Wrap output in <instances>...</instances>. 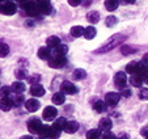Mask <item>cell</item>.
I'll use <instances>...</instances> for the list:
<instances>
[{
    "label": "cell",
    "mask_w": 148,
    "mask_h": 139,
    "mask_svg": "<svg viewBox=\"0 0 148 139\" xmlns=\"http://www.w3.org/2000/svg\"><path fill=\"white\" fill-rule=\"evenodd\" d=\"M126 39V36L125 34H114L106 43H103L97 51L96 54H103V53H108V51L113 50L114 47H117L118 45H121V42H123Z\"/></svg>",
    "instance_id": "obj_1"
},
{
    "label": "cell",
    "mask_w": 148,
    "mask_h": 139,
    "mask_svg": "<svg viewBox=\"0 0 148 139\" xmlns=\"http://www.w3.org/2000/svg\"><path fill=\"white\" fill-rule=\"evenodd\" d=\"M23 8H24V11L26 12V14H28L29 17L38 16V14L41 13V11H39V6H38L37 1H26V3L23 4Z\"/></svg>",
    "instance_id": "obj_2"
},
{
    "label": "cell",
    "mask_w": 148,
    "mask_h": 139,
    "mask_svg": "<svg viewBox=\"0 0 148 139\" xmlns=\"http://www.w3.org/2000/svg\"><path fill=\"white\" fill-rule=\"evenodd\" d=\"M39 135L42 138H50V139H56L60 136V131L55 130L53 126H47V125H43L41 129V133Z\"/></svg>",
    "instance_id": "obj_3"
},
{
    "label": "cell",
    "mask_w": 148,
    "mask_h": 139,
    "mask_svg": "<svg viewBox=\"0 0 148 139\" xmlns=\"http://www.w3.org/2000/svg\"><path fill=\"white\" fill-rule=\"evenodd\" d=\"M42 126L43 125H42L41 120L37 118V117H33V118H30V120L28 121V129H29V131H30L32 134H39L41 133Z\"/></svg>",
    "instance_id": "obj_4"
},
{
    "label": "cell",
    "mask_w": 148,
    "mask_h": 139,
    "mask_svg": "<svg viewBox=\"0 0 148 139\" xmlns=\"http://www.w3.org/2000/svg\"><path fill=\"white\" fill-rule=\"evenodd\" d=\"M60 91L64 93V95H75V93H77V87L73 83H71V81L66 80L62 83L60 85Z\"/></svg>",
    "instance_id": "obj_5"
},
{
    "label": "cell",
    "mask_w": 148,
    "mask_h": 139,
    "mask_svg": "<svg viewBox=\"0 0 148 139\" xmlns=\"http://www.w3.org/2000/svg\"><path fill=\"white\" fill-rule=\"evenodd\" d=\"M121 100V93H117V92H110V93H106L105 96V103H106L108 106H115Z\"/></svg>",
    "instance_id": "obj_6"
},
{
    "label": "cell",
    "mask_w": 148,
    "mask_h": 139,
    "mask_svg": "<svg viewBox=\"0 0 148 139\" xmlns=\"http://www.w3.org/2000/svg\"><path fill=\"white\" fill-rule=\"evenodd\" d=\"M1 13L3 14H7V16H12V14L16 13L17 11V7L14 3H12V1H5V3L1 4Z\"/></svg>",
    "instance_id": "obj_7"
},
{
    "label": "cell",
    "mask_w": 148,
    "mask_h": 139,
    "mask_svg": "<svg viewBox=\"0 0 148 139\" xmlns=\"http://www.w3.org/2000/svg\"><path fill=\"white\" fill-rule=\"evenodd\" d=\"M67 59L66 56H53L51 59H49V66L53 68H60V67L66 66Z\"/></svg>",
    "instance_id": "obj_8"
},
{
    "label": "cell",
    "mask_w": 148,
    "mask_h": 139,
    "mask_svg": "<svg viewBox=\"0 0 148 139\" xmlns=\"http://www.w3.org/2000/svg\"><path fill=\"white\" fill-rule=\"evenodd\" d=\"M114 84H115V87H118V88H123V87L127 84V76H126V72L119 71V72L115 74L114 75Z\"/></svg>",
    "instance_id": "obj_9"
},
{
    "label": "cell",
    "mask_w": 148,
    "mask_h": 139,
    "mask_svg": "<svg viewBox=\"0 0 148 139\" xmlns=\"http://www.w3.org/2000/svg\"><path fill=\"white\" fill-rule=\"evenodd\" d=\"M56 114H58V110L54 106H47V108H45L43 113H42V117L46 121H53L56 117Z\"/></svg>",
    "instance_id": "obj_10"
},
{
    "label": "cell",
    "mask_w": 148,
    "mask_h": 139,
    "mask_svg": "<svg viewBox=\"0 0 148 139\" xmlns=\"http://www.w3.org/2000/svg\"><path fill=\"white\" fill-rule=\"evenodd\" d=\"M25 108L28 111H37L39 109V106H41V103H39L37 98H29V100L25 101Z\"/></svg>",
    "instance_id": "obj_11"
},
{
    "label": "cell",
    "mask_w": 148,
    "mask_h": 139,
    "mask_svg": "<svg viewBox=\"0 0 148 139\" xmlns=\"http://www.w3.org/2000/svg\"><path fill=\"white\" fill-rule=\"evenodd\" d=\"M37 3L39 6V11L43 14H49L51 12V4L50 0H37Z\"/></svg>",
    "instance_id": "obj_12"
},
{
    "label": "cell",
    "mask_w": 148,
    "mask_h": 139,
    "mask_svg": "<svg viewBox=\"0 0 148 139\" xmlns=\"http://www.w3.org/2000/svg\"><path fill=\"white\" fill-rule=\"evenodd\" d=\"M13 105H14L13 98H11L9 96H7V97H1V101H0V108H1V110L3 111L11 110V108Z\"/></svg>",
    "instance_id": "obj_13"
},
{
    "label": "cell",
    "mask_w": 148,
    "mask_h": 139,
    "mask_svg": "<svg viewBox=\"0 0 148 139\" xmlns=\"http://www.w3.org/2000/svg\"><path fill=\"white\" fill-rule=\"evenodd\" d=\"M113 127V122L110 118H101L98 122V129L101 131H110V129Z\"/></svg>",
    "instance_id": "obj_14"
},
{
    "label": "cell",
    "mask_w": 148,
    "mask_h": 139,
    "mask_svg": "<svg viewBox=\"0 0 148 139\" xmlns=\"http://www.w3.org/2000/svg\"><path fill=\"white\" fill-rule=\"evenodd\" d=\"M30 95L34 96V97H42L45 95V88L39 84H34V85L30 87Z\"/></svg>",
    "instance_id": "obj_15"
},
{
    "label": "cell",
    "mask_w": 148,
    "mask_h": 139,
    "mask_svg": "<svg viewBox=\"0 0 148 139\" xmlns=\"http://www.w3.org/2000/svg\"><path fill=\"white\" fill-rule=\"evenodd\" d=\"M135 75L138 76H142V78H147L148 76V67L144 62H138V66H136V74Z\"/></svg>",
    "instance_id": "obj_16"
},
{
    "label": "cell",
    "mask_w": 148,
    "mask_h": 139,
    "mask_svg": "<svg viewBox=\"0 0 148 139\" xmlns=\"http://www.w3.org/2000/svg\"><path fill=\"white\" fill-rule=\"evenodd\" d=\"M68 53V47L66 45H59L58 47H55L53 50L54 56H66V54Z\"/></svg>",
    "instance_id": "obj_17"
},
{
    "label": "cell",
    "mask_w": 148,
    "mask_h": 139,
    "mask_svg": "<svg viewBox=\"0 0 148 139\" xmlns=\"http://www.w3.org/2000/svg\"><path fill=\"white\" fill-rule=\"evenodd\" d=\"M67 122H68V121L66 120L64 117H60V118H58V120L53 123V127L55 129V130H58V131H62V130H64V129H66Z\"/></svg>",
    "instance_id": "obj_18"
},
{
    "label": "cell",
    "mask_w": 148,
    "mask_h": 139,
    "mask_svg": "<svg viewBox=\"0 0 148 139\" xmlns=\"http://www.w3.org/2000/svg\"><path fill=\"white\" fill-rule=\"evenodd\" d=\"M51 101H53V104H55V105H63L64 101H66L64 100V93H63V92H56V93H54Z\"/></svg>",
    "instance_id": "obj_19"
},
{
    "label": "cell",
    "mask_w": 148,
    "mask_h": 139,
    "mask_svg": "<svg viewBox=\"0 0 148 139\" xmlns=\"http://www.w3.org/2000/svg\"><path fill=\"white\" fill-rule=\"evenodd\" d=\"M46 43H47V47H51V49H55V47H58L59 45H62L60 43V38L56 37V36L49 37V38L46 39Z\"/></svg>",
    "instance_id": "obj_20"
},
{
    "label": "cell",
    "mask_w": 148,
    "mask_h": 139,
    "mask_svg": "<svg viewBox=\"0 0 148 139\" xmlns=\"http://www.w3.org/2000/svg\"><path fill=\"white\" fill-rule=\"evenodd\" d=\"M51 47H41L38 50V56L42 61H47V59H51Z\"/></svg>",
    "instance_id": "obj_21"
},
{
    "label": "cell",
    "mask_w": 148,
    "mask_h": 139,
    "mask_svg": "<svg viewBox=\"0 0 148 139\" xmlns=\"http://www.w3.org/2000/svg\"><path fill=\"white\" fill-rule=\"evenodd\" d=\"M77 130H79V123L76 121H68L64 129V131L68 134H75Z\"/></svg>",
    "instance_id": "obj_22"
},
{
    "label": "cell",
    "mask_w": 148,
    "mask_h": 139,
    "mask_svg": "<svg viewBox=\"0 0 148 139\" xmlns=\"http://www.w3.org/2000/svg\"><path fill=\"white\" fill-rule=\"evenodd\" d=\"M118 6H119V0H105V8L110 12L115 11Z\"/></svg>",
    "instance_id": "obj_23"
},
{
    "label": "cell",
    "mask_w": 148,
    "mask_h": 139,
    "mask_svg": "<svg viewBox=\"0 0 148 139\" xmlns=\"http://www.w3.org/2000/svg\"><path fill=\"white\" fill-rule=\"evenodd\" d=\"M84 30H85V28H83V26H80V25L72 26V28H71V36L75 37V38H79L80 36H84Z\"/></svg>",
    "instance_id": "obj_24"
},
{
    "label": "cell",
    "mask_w": 148,
    "mask_h": 139,
    "mask_svg": "<svg viewBox=\"0 0 148 139\" xmlns=\"http://www.w3.org/2000/svg\"><path fill=\"white\" fill-rule=\"evenodd\" d=\"M87 19L90 24H97V22L100 21V12H97V11L89 12V13L87 14Z\"/></svg>",
    "instance_id": "obj_25"
},
{
    "label": "cell",
    "mask_w": 148,
    "mask_h": 139,
    "mask_svg": "<svg viewBox=\"0 0 148 139\" xmlns=\"http://www.w3.org/2000/svg\"><path fill=\"white\" fill-rule=\"evenodd\" d=\"M11 88H12V91L16 92V93H23V92L25 91V84H24L23 81H14Z\"/></svg>",
    "instance_id": "obj_26"
},
{
    "label": "cell",
    "mask_w": 148,
    "mask_h": 139,
    "mask_svg": "<svg viewBox=\"0 0 148 139\" xmlns=\"http://www.w3.org/2000/svg\"><path fill=\"white\" fill-rule=\"evenodd\" d=\"M96 28L95 26H88V28H85V30H84V37L87 39H93L96 37Z\"/></svg>",
    "instance_id": "obj_27"
},
{
    "label": "cell",
    "mask_w": 148,
    "mask_h": 139,
    "mask_svg": "<svg viewBox=\"0 0 148 139\" xmlns=\"http://www.w3.org/2000/svg\"><path fill=\"white\" fill-rule=\"evenodd\" d=\"M105 108H106V103H105V101L98 100L93 104V109H95V111H97V113H102V111H105Z\"/></svg>",
    "instance_id": "obj_28"
},
{
    "label": "cell",
    "mask_w": 148,
    "mask_h": 139,
    "mask_svg": "<svg viewBox=\"0 0 148 139\" xmlns=\"http://www.w3.org/2000/svg\"><path fill=\"white\" fill-rule=\"evenodd\" d=\"M143 79H144V78H142V76L132 75L131 79H130V83H131L134 87H142L143 83H144V80H143Z\"/></svg>",
    "instance_id": "obj_29"
},
{
    "label": "cell",
    "mask_w": 148,
    "mask_h": 139,
    "mask_svg": "<svg viewBox=\"0 0 148 139\" xmlns=\"http://www.w3.org/2000/svg\"><path fill=\"white\" fill-rule=\"evenodd\" d=\"M100 129H90L89 131L87 133V139H100Z\"/></svg>",
    "instance_id": "obj_30"
},
{
    "label": "cell",
    "mask_w": 148,
    "mask_h": 139,
    "mask_svg": "<svg viewBox=\"0 0 148 139\" xmlns=\"http://www.w3.org/2000/svg\"><path fill=\"white\" fill-rule=\"evenodd\" d=\"M85 78H87V72H85L84 70L77 68L73 71V79H75V80H83V79H85Z\"/></svg>",
    "instance_id": "obj_31"
},
{
    "label": "cell",
    "mask_w": 148,
    "mask_h": 139,
    "mask_svg": "<svg viewBox=\"0 0 148 139\" xmlns=\"http://www.w3.org/2000/svg\"><path fill=\"white\" fill-rule=\"evenodd\" d=\"M136 66H138V62H131L126 66V72L130 74V75H135L136 74Z\"/></svg>",
    "instance_id": "obj_32"
},
{
    "label": "cell",
    "mask_w": 148,
    "mask_h": 139,
    "mask_svg": "<svg viewBox=\"0 0 148 139\" xmlns=\"http://www.w3.org/2000/svg\"><path fill=\"white\" fill-rule=\"evenodd\" d=\"M121 53H122L123 55H130V54L136 53V49H132V47H130V46H122V47H121Z\"/></svg>",
    "instance_id": "obj_33"
},
{
    "label": "cell",
    "mask_w": 148,
    "mask_h": 139,
    "mask_svg": "<svg viewBox=\"0 0 148 139\" xmlns=\"http://www.w3.org/2000/svg\"><path fill=\"white\" fill-rule=\"evenodd\" d=\"M24 101H26V100H24V96L21 95V93H18V96H16V97L13 98V104H14V106H16V108L21 106L23 104H25Z\"/></svg>",
    "instance_id": "obj_34"
},
{
    "label": "cell",
    "mask_w": 148,
    "mask_h": 139,
    "mask_svg": "<svg viewBox=\"0 0 148 139\" xmlns=\"http://www.w3.org/2000/svg\"><path fill=\"white\" fill-rule=\"evenodd\" d=\"M26 76H28V71H26L25 68H20L16 71V78L18 79V80H23V79H25Z\"/></svg>",
    "instance_id": "obj_35"
},
{
    "label": "cell",
    "mask_w": 148,
    "mask_h": 139,
    "mask_svg": "<svg viewBox=\"0 0 148 139\" xmlns=\"http://www.w3.org/2000/svg\"><path fill=\"white\" fill-rule=\"evenodd\" d=\"M117 22H118V20L115 16H109V17H106V20H105V24H106V26H109V28L114 26Z\"/></svg>",
    "instance_id": "obj_36"
},
{
    "label": "cell",
    "mask_w": 148,
    "mask_h": 139,
    "mask_svg": "<svg viewBox=\"0 0 148 139\" xmlns=\"http://www.w3.org/2000/svg\"><path fill=\"white\" fill-rule=\"evenodd\" d=\"M0 47H1V50H0V55H1V58H4V56L8 55V54H9V47H8V45L4 43V42H1Z\"/></svg>",
    "instance_id": "obj_37"
},
{
    "label": "cell",
    "mask_w": 148,
    "mask_h": 139,
    "mask_svg": "<svg viewBox=\"0 0 148 139\" xmlns=\"http://www.w3.org/2000/svg\"><path fill=\"white\" fill-rule=\"evenodd\" d=\"M139 98H142V100H148V88H140Z\"/></svg>",
    "instance_id": "obj_38"
},
{
    "label": "cell",
    "mask_w": 148,
    "mask_h": 139,
    "mask_svg": "<svg viewBox=\"0 0 148 139\" xmlns=\"http://www.w3.org/2000/svg\"><path fill=\"white\" fill-rule=\"evenodd\" d=\"M39 79H41L39 75H32L30 78H28V83H30L32 85H34V84H38Z\"/></svg>",
    "instance_id": "obj_39"
},
{
    "label": "cell",
    "mask_w": 148,
    "mask_h": 139,
    "mask_svg": "<svg viewBox=\"0 0 148 139\" xmlns=\"http://www.w3.org/2000/svg\"><path fill=\"white\" fill-rule=\"evenodd\" d=\"M131 95H132V91H131V89L123 88L122 91H121V96H123V97H130Z\"/></svg>",
    "instance_id": "obj_40"
},
{
    "label": "cell",
    "mask_w": 148,
    "mask_h": 139,
    "mask_svg": "<svg viewBox=\"0 0 148 139\" xmlns=\"http://www.w3.org/2000/svg\"><path fill=\"white\" fill-rule=\"evenodd\" d=\"M9 93H11V88H9V87H3V88H1V96H3V97L9 96Z\"/></svg>",
    "instance_id": "obj_41"
},
{
    "label": "cell",
    "mask_w": 148,
    "mask_h": 139,
    "mask_svg": "<svg viewBox=\"0 0 148 139\" xmlns=\"http://www.w3.org/2000/svg\"><path fill=\"white\" fill-rule=\"evenodd\" d=\"M101 139H117V136L114 135V134L113 133H110V131H108V133H105L102 135V138Z\"/></svg>",
    "instance_id": "obj_42"
},
{
    "label": "cell",
    "mask_w": 148,
    "mask_h": 139,
    "mask_svg": "<svg viewBox=\"0 0 148 139\" xmlns=\"http://www.w3.org/2000/svg\"><path fill=\"white\" fill-rule=\"evenodd\" d=\"M81 3V0H68V4L72 7H77Z\"/></svg>",
    "instance_id": "obj_43"
},
{
    "label": "cell",
    "mask_w": 148,
    "mask_h": 139,
    "mask_svg": "<svg viewBox=\"0 0 148 139\" xmlns=\"http://www.w3.org/2000/svg\"><path fill=\"white\" fill-rule=\"evenodd\" d=\"M140 134H142L143 136H145V138H147V136H148V126H144V127L140 130Z\"/></svg>",
    "instance_id": "obj_44"
},
{
    "label": "cell",
    "mask_w": 148,
    "mask_h": 139,
    "mask_svg": "<svg viewBox=\"0 0 148 139\" xmlns=\"http://www.w3.org/2000/svg\"><path fill=\"white\" fill-rule=\"evenodd\" d=\"M122 1L126 4H134L135 3V0H122Z\"/></svg>",
    "instance_id": "obj_45"
},
{
    "label": "cell",
    "mask_w": 148,
    "mask_h": 139,
    "mask_svg": "<svg viewBox=\"0 0 148 139\" xmlns=\"http://www.w3.org/2000/svg\"><path fill=\"white\" fill-rule=\"evenodd\" d=\"M118 139H130V138H129V135H127V134H122V135H121Z\"/></svg>",
    "instance_id": "obj_46"
},
{
    "label": "cell",
    "mask_w": 148,
    "mask_h": 139,
    "mask_svg": "<svg viewBox=\"0 0 148 139\" xmlns=\"http://www.w3.org/2000/svg\"><path fill=\"white\" fill-rule=\"evenodd\" d=\"M143 62H144V63H148V53L144 54V56H143Z\"/></svg>",
    "instance_id": "obj_47"
},
{
    "label": "cell",
    "mask_w": 148,
    "mask_h": 139,
    "mask_svg": "<svg viewBox=\"0 0 148 139\" xmlns=\"http://www.w3.org/2000/svg\"><path fill=\"white\" fill-rule=\"evenodd\" d=\"M20 139H33V138H32L30 135H24V136H21Z\"/></svg>",
    "instance_id": "obj_48"
},
{
    "label": "cell",
    "mask_w": 148,
    "mask_h": 139,
    "mask_svg": "<svg viewBox=\"0 0 148 139\" xmlns=\"http://www.w3.org/2000/svg\"><path fill=\"white\" fill-rule=\"evenodd\" d=\"M17 1H20V3H23V4H24V3L26 1V0H17Z\"/></svg>",
    "instance_id": "obj_49"
},
{
    "label": "cell",
    "mask_w": 148,
    "mask_h": 139,
    "mask_svg": "<svg viewBox=\"0 0 148 139\" xmlns=\"http://www.w3.org/2000/svg\"><path fill=\"white\" fill-rule=\"evenodd\" d=\"M144 81H147V83H148V76H147V78H145V80Z\"/></svg>",
    "instance_id": "obj_50"
},
{
    "label": "cell",
    "mask_w": 148,
    "mask_h": 139,
    "mask_svg": "<svg viewBox=\"0 0 148 139\" xmlns=\"http://www.w3.org/2000/svg\"><path fill=\"white\" fill-rule=\"evenodd\" d=\"M39 139H45V138H42V136H41V138H39Z\"/></svg>",
    "instance_id": "obj_51"
},
{
    "label": "cell",
    "mask_w": 148,
    "mask_h": 139,
    "mask_svg": "<svg viewBox=\"0 0 148 139\" xmlns=\"http://www.w3.org/2000/svg\"><path fill=\"white\" fill-rule=\"evenodd\" d=\"M145 139H148V136H147V138H145Z\"/></svg>",
    "instance_id": "obj_52"
},
{
    "label": "cell",
    "mask_w": 148,
    "mask_h": 139,
    "mask_svg": "<svg viewBox=\"0 0 148 139\" xmlns=\"http://www.w3.org/2000/svg\"><path fill=\"white\" fill-rule=\"evenodd\" d=\"M1 1H4V0H1Z\"/></svg>",
    "instance_id": "obj_53"
}]
</instances>
